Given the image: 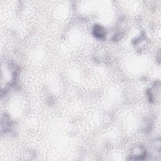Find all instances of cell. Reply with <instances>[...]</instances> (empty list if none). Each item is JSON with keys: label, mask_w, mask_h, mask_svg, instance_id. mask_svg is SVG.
Returning a JSON list of instances; mask_svg holds the SVG:
<instances>
[{"label": "cell", "mask_w": 161, "mask_h": 161, "mask_svg": "<svg viewBox=\"0 0 161 161\" xmlns=\"http://www.w3.org/2000/svg\"><path fill=\"white\" fill-rule=\"evenodd\" d=\"M93 35L97 38L99 39H103L106 36V30L99 25H96L92 29Z\"/></svg>", "instance_id": "1"}]
</instances>
